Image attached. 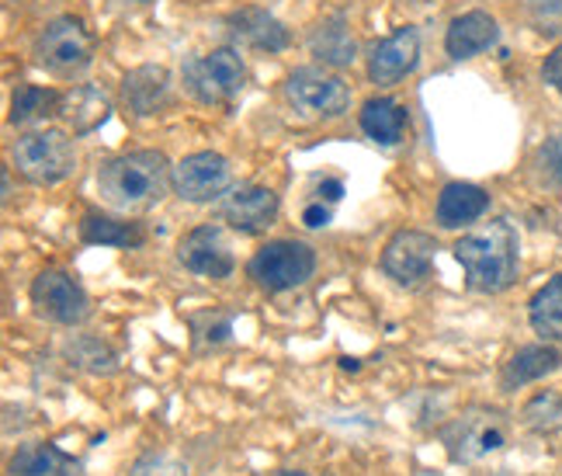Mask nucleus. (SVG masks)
Masks as SVG:
<instances>
[{
	"label": "nucleus",
	"mask_w": 562,
	"mask_h": 476,
	"mask_svg": "<svg viewBox=\"0 0 562 476\" xmlns=\"http://www.w3.org/2000/svg\"><path fill=\"white\" fill-rule=\"evenodd\" d=\"M83 244H101V247H143L146 233L139 223H125V220H108V215L88 212L80 223Z\"/></svg>",
	"instance_id": "4be33fe9"
},
{
	"label": "nucleus",
	"mask_w": 562,
	"mask_h": 476,
	"mask_svg": "<svg viewBox=\"0 0 562 476\" xmlns=\"http://www.w3.org/2000/svg\"><path fill=\"white\" fill-rule=\"evenodd\" d=\"M409 125V112L406 104L393 101V98H369L361 104V129L364 136L382 143V146H396Z\"/></svg>",
	"instance_id": "aec40b11"
},
{
	"label": "nucleus",
	"mask_w": 562,
	"mask_h": 476,
	"mask_svg": "<svg viewBox=\"0 0 562 476\" xmlns=\"http://www.w3.org/2000/svg\"><path fill=\"white\" fill-rule=\"evenodd\" d=\"M226 25H229V32L236 38L247 42L250 49H261V53H281V49H289V42H292L289 29L281 25L274 14H268L261 8H240V11H233L226 18Z\"/></svg>",
	"instance_id": "dca6fc26"
},
{
	"label": "nucleus",
	"mask_w": 562,
	"mask_h": 476,
	"mask_svg": "<svg viewBox=\"0 0 562 476\" xmlns=\"http://www.w3.org/2000/svg\"><path fill=\"white\" fill-rule=\"evenodd\" d=\"M11 160L21 178L32 185H59L74 175L77 146L63 129H38V133L18 136L11 146Z\"/></svg>",
	"instance_id": "20e7f679"
},
{
	"label": "nucleus",
	"mask_w": 562,
	"mask_h": 476,
	"mask_svg": "<svg viewBox=\"0 0 562 476\" xmlns=\"http://www.w3.org/2000/svg\"><path fill=\"white\" fill-rule=\"evenodd\" d=\"M278 476H306V473H278Z\"/></svg>",
	"instance_id": "7c9ffc66"
},
{
	"label": "nucleus",
	"mask_w": 562,
	"mask_h": 476,
	"mask_svg": "<svg viewBox=\"0 0 562 476\" xmlns=\"http://www.w3.org/2000/svg\"><path fill=\"white\" fill-rule=\"evenodd\" d=\"M178 262L191 272V275H202V278H215V283H223V278L233 275L236 262H233V251L226 244V233L223 226L215 223H202L194 226L181 236L178 244Z\"/></svg>",
	"instance_id": "9b49d317"
},
{
	"label": "nucleus",
	"mask_w": 562,
	"mask_h": 476,
	"mask_svg": "<svg viewBox=\"0 0 562 476\" xmlns=\"http://www.w3.org/2000/svg\"><path fill=\"white\" fill-rule=\"evenodd\" d=\"M525 4H528L535 14H546V18L562 14V0H525Z\"/></svg>",
	"instance_id": "c756f323"
},
{
	"label": "nucleus",
	"mask_w": 562,
	"mask_h": 476,
	"mask_svg": "<svg viewBox=\"0 0 562 476\" xmlns=\"http://www.w3.org/2000/svg\"><path fill=\"white\" fill-rule=\"evenodd\" d=\"M438 241L424 230H400L382 251V272L400 286H420L435 268Z\"/></svg>",
	"instance_id": "1a4fd4ad"
},
{
	"label": "nucleus",
	"mask_w": 562,
	"mask_h": 476,
	"mask_svg": "<svg viewBox=\"0 0 562 476\" xmlns=\"http://www.w3.org/2000/svg\"><path fill=\"white\" fill-rule=\"evenodd\" d=\"M456 257L475 292H504L517 275V233L507 220H493L456 241Z\"/></svg>",
	"instance_id": "f03ea898"
},
{
	"label": "nucleus",
	"mask_w": 562,
	"mask_h": 476,
	"mask_svg": "<svg viewBox=\"0 0 562 476\" xmlns=\"http://www.w3.org/2000/svg\"><path fill=\"white\" fill-rule=\"evenodd\" d=\"M531 328L546 341H562V275L531 296Z\"/></svg>",
	"instance_id": "b1692460"
},
{
	"label": "nucleus",
	"mask_w": 562,
	"mask_h": 476,
	"mask_svg": "<svg viewBox=\"0 0 562 476\" xmlns=\"http://www.w3.org/2000/svg\"><path fill=\"white\" fill-rule=\"evenodd\" d=\"M316 272V251L302 241H271L250 257L247 275L265 292H285L306 286Z\"/></svg>",
	"instance_id": "39448f33"
},
{
	"label": "nucleus",
	"mask_w": 562,
	"mask_h": 476,
	"mask_svg": "<svg viewBox=\"0 0 562 476\" xmlns=\"http://www.w3.org/2000/svg\"><path fill=\"white\" fill-rule=\"evenodd\" d=\"M490 209V195L480 185H469V181H451L441 188L438 195V226L445 230H459L475 223L480 215Z\"/></svg>",
	"instance_id": "a211bd4d"
},
{
	"label": "nucleus",
	"mask_w": 562,
	"mask_h": 476,
	"mask_svg": "<svg viewBox=\"0 0 562 476\" xmlns=\"http://www.w3.org/2000/svg\"><path fill=\"white\" fill-rule=\"evenodd\" d=\"M175 167L160 154V150H133V154H122L104 160L98 170V188L101 199L122 209V212H143L154 209L170 185Z\"/></svg>",
	"instance_id": "f257e3e1"
},
{
	"label": "nucleus",
	"mask_w": 562,
	"mask_h": 476,
	"mask_svg": "<svg viewBox=\"0 0 562 476\" xmlns=\"http://www.w3.org/2000/svg\"><path fill=\"white\" fill-rule=\"evenodd\" d=\"M302 223H306L310 230L327 226L330 223V209L323 206V202H313V206H306V212H302Z\"/></svg>",
	"instance_id": "c85d7f7f"
},
{
	"label": "nucleus",
	"mask_w": 562,
	"mask_h": 476,
	"mask_svg": "<svg viewBox=\"0 0 562 476\" xmlns=\"http://www.w3.org/2000/svg\"><path fill=\"white\" fill-rule=\"evenodd\" d=\"M143 4H146V0H143Z\"/></svg>",
	"instance_id": "2f4dec72"
},
{
	"label": "nucleus",
	"mask_w": 562,
	"mask_h": 476,
	"mask_svg": "<svg viewBox=\"0 0 562 476\" xmlns=\"http://www.w3.org/2000/svg\"><path fill=\"white\" fill-rule=\"evenodd\" d=\"M11 476H77V463L70 456H63L56 445L35 442L14 452Z\"/></svg>",
	"instance_id": "412c9836"
},
{
	"label": "nucleus",
	"mask_w": 562,
	"mask_h": 476,
	"mask_svg": "<svg viewBox=\"0 0 562 476\" xmlns=\"http://www.w3.org/2000/svg\"><path fill=\"white\" fill-rule=\"evenodd\" d=\"M310 53L323 63V67L344 70L358 59V38L351 35L348 21L340 14H330L310 32Z\"/></svg>",
	"instance_id": "f3484780"
},
{
	"label": "nucleus",
	"mask_w": 562,
	"mask_h": 476,
	"mask_svg": "<svg viewBox=\"0 0 562 476\" xmlns=\"http://www.w3.org/2000/svg\"><path fill=\"white\" fill-rule=\"evenodd\" d=\"M525 424L535 431H555L562 424V397L559 394H538L528 407H525Z\"/></svg>",
	"instance_id": "bb28decb"
},
{
	"label": "nucleus",
	"mask_w": 562,
	"mask_h": 476,
	"mask_svg": "<svg viewBox=\"0 0 562 476\" xmlns=\"http://www.w3.org/2000/svg\"><path fill=\"white\" fill-rule=\"evenodd\" d=\"M233 170L223 154H191L181 164H175V175H170V188H175L184 202H215L229 191Z\"/></svg>",
	"instance_id": "9d476101"
},
{
	"label": "nucleus",
	"mask_w": 562,
	"mask_h": 476,
	"mask_svg": "<svg viewBox=\"0 0 562 476\" xmlns=\"http://www.w3.org/2000/svg\"><path fill=\"white\" fill-rule=\"evenodd\" d=\"M59 112V91L38 84H18L11 95V125H32Z\"/></svg>",
	"instance_id": "5701e85b"
},
{
	"label": "nucleus",
	"mask_w": 562,
	"mask_h": 476,
	"mask_svg": "<svg viewBox=\"0 0 562 476\" xmlns=\"http://www.w3.org/2000/svg\"><path fill=\"white\" fill-rule=\"evenodd\" d=\"M167 101H170V74L164 67L146 63V67H136L133 74H125V80H122V104L133 115L149 119V115H157Z\"/></svg>",
	"instance_id": "4468645a"
},
{
	"label": "nucleus",
	"mask_w": 562,
	"mask_h": 476,
	"mask_svg": "<svg viewBox=\"0 0 562 476\" xmlns=\"http://www.w3.org/2000/svg\"><path fill=\"white\" fill-rule=\"evenodd\" d=\"M32 307L38 317H46L53 323H83L91 317V299L83 292V286L74 275L59 272V268H46L35 275L32 283Z\"/></svg>",
	"instance_id": "0eeeda50"
},
{
	"label": "nucleus",
	"mask_w": 562,
	"mask_h": 476,
	"mask_svg": "<svg viewBox=\"0 0 562 476\" xmlns=\"http://www.w3.org/2000/svg\"><path fill=\"white\" fill-rule=\"evenodd\" d=\"M285 91L299 112L316 115V119H337L348 112V104H351L348 84H344L337 74H327L319 67H299L289 77Z\"/></svg>",
	"instance_id": "6e6552de"
},
{
	"label": "nucleus",
	"mask_w": 562,
	"mask_h": 476,
	"mask_svg": "<svg viewBox=\"0 0 562 476\" xmlns=\"http://www.w3.org/2000/svg\"><path fill=\"white\" fill-rule=\"evenodd\" d=\"M417 63H420V35L414 25H403L372 46L369 80L379 84V88H393V84H400L406 74L417 70Z\"/></svg>",
	"instance_id": "f8f14e48"
},
{
	"label": "nucleus",
	"mask_w": 562,
	"mask_h": 476,
	"mask_svg": "<svg viewBox=\"0 0 562 476\" xmlns=\"http://www.w3.org/2000/svg\"><path fill=\"white\" fill-rule=\"evenodd\" d=\"M559 352L555 348H546V344H535V348H525L517 352L510 362H507V373H504V386H525L531 379H542L549 373L559 369Z\"/></svg>",
	"instance_id": "393cba45"
},
{
	"label": "nucleus",
	"mask_w": 562,
	"mask_h": 476,
	"mask_svg": "<svg viewBox=\"0 0 562 476\" xmlns=\"http://www.w3.org/2000/svg\"><path fill=\"white\" fill-rule=\"evenodd\" d=\"M223 220L240 233H265L278 220V195L261 185L233 188L223 199Z\"/></svg>",
	"instance_id": "ddd939ff"
},
{
	"label": "nucleus",
	"mask_w": 562,
	"mask_h": 476,
	"mask_svg": "<svg viewBox=\"0 0 562 476\" xmlns=\"http://www.w3.org/2000/svg\"><path fill=\"white\" fill-rule=\"evenodd\" d=\"M459 431H462V452H459L462 460L486 456V452L504 449V442H507L504 428L496 421H490V418H480L475 424H472V418H462Z\"/></svg>",
	"instance_id": "a878e982"
},
{
	"label": "nucleus",
	"mask_w": 562,
	"mask_h": 476,
	"mask_svg": "<svg viewBox=\"0 0 562 476\" xmlns=\"http://www.w3.org/2000/svg\"><path fill=\"white\" fill-rule=\"evenodd\" d=\"M542 77L546 84H552V88L562 95V46H555L546 59V67H542Z\"/></svg>",
	"instance_id": "cd10ccee"
},
{
	"label": "nucleus",
	"mask_w": 562,
	"mask_h": 476,
	"mask_svg": "<svg viewBox=\"0 0 562 476\" xmlns=\"http://www.w3.org/2000/svg\"><path fill=\"white\" fill-rule=\"evenodd\" d=\"M496 38H501L496 18H490L486 11H465L448 25L445 53L451 59H472V56L486 53L490 46H496Z\"/></svg>",
	"instance_id": "2eb2a0df"
},
{
	"label": "nucleus",
	"mask_w": 562,
	"mask_h": 476,
	"mask_svg": "<svg viewBox=\"0 0 562 476\" xmlns=\"http://www.w3.org/2000/svg\"><path fill=\"white\" fill-rule=\"evenodd\" d=\"M35 63L59 80H74L91 67L94 59V35L83 29L80 18H53L35 38Z\"/></svg>",
	"instance_id": "7ed1b4c3"
},
{
	"label": "nucleus",
	"mask_w": 562,
	"mask_h": 476,
	"mask_svg": "<svg viewBox=\"0 0 562 476\" xmlns=\"http://www.w3.org/2000/svg\"><path fill=\"white\" fill-rule=\"evenodd\" d=\"M184 88L199 98L202 104H223L233 101L247 88V63L244 56L223 46L212 49L199 59H191L184 67Z\"/></svg>",
	"instance_id": "423d86ee"
},
{
	"label": "nucleus",
	"mask_w": 562,
	"mask_h": 476,
	"mask_svg": "<svg viewBox=\"0 0 562 476\" xmlns=\"http://www.w3.org/2000/svg\"><path fill=\"white\" fill-rule=\"evenodd\" d=\"M108 112H112V101H108V95L101 88H94V84H77L74 91H63L59 95V119L67 122L74 133H91V129H98Z\"/></svg>",
	"instance_id": "6ab92c4d"
}]
</instances>
